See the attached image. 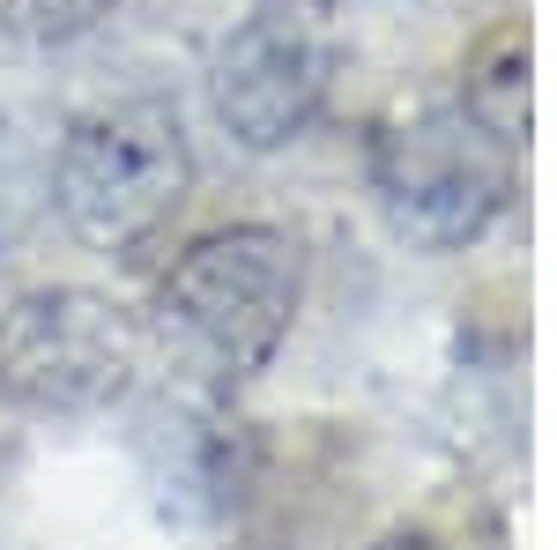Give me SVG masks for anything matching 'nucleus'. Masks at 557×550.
<instances>
[{
    "mask_svg": "<svg viewBox=\"0 0 557 550\" xmlns=\"http://www.w3.org/2000/svg\"><path fill=\"white\" fill-rule=\"evenodd\" d=\"M298 297V239H283L268 223H231V231L194 239L172 260V276L157 291V335L172 342L178 365H194L209 380H253L283 350Z\"/></svg>",
    "mask_w": 557,
    "mask_h": 550,
    "instance_id": "obj_1",
    "label": "nucleus"
},
{
    "mask_svg": "<svg viewBox=\"0 0 557 550\" xmlns=\"http://www.w3.org/2000/svg\"><path fill=\"white\" fill-rule=\"evenodd\" d=\"M186 194H194V142L178 127V112L157 97L97 105L60 134L52 209L97 254L149 246L186 209Z\"/></svg>",
    "mask_w": 557,
    "mask_h": 550,
    "instance_id": "obj_2",
    "label": "nucleus"
},
{
    "mask_svg": "<svg viewBox=\"0 0 557 550\" xmlns=\"http://www.w3.org/2000/svg\"><path fill=\"white\" fill-rule=\"evenodd\" d=\"M513 164H520L513 134L491 127L469 97H454V105H424V112L394 120L372 142V194L409 246L461 254L506 216Z\"/></svg>",
    "mask_w": 557,
    "mask_h": 550,
    "instance_id": "obj_3",
    "label": "nucleus"
},
{
    "mask_svg": "<svg viewBox=\"0 0 557 550\" xmlns=\"http://www.w3.org/2000/svg\"><path fill=\"white\" fill-rule=\"evenodd\" d=\"M149 342L127 305L83 283L23 291L0 313V394L23 417H104L141 380Z\"/></svg>",
    "mask_w": 557,
    "mask_h": 550,
    "instance_id": "obj_4",
    "label": "nucleus"
},
{
    "mask_svg": "<svg viewBox=\"0 0 557 550\" xmlns=\"http://www.w3.org/2000/svg\"><path fill=\"white\" fill-rule=\"evenodd\" d=\"M327 83H335V52L320 38V23L305 8H260L215 52L209 105L238 149H283L320 120Z\"/></svg>",
    "mask_w": 557,
    "mask_h": 550,
    "instance_id": "obj_5",
    "label": "nucleus"
},
{
    "mask_svg": "<svg viewBox=\"0 0 557 550\" xmlns=\"http://www.w3.org/2000/svg\"><path fill=\"white\" fill-rule=\"evenodd\" d=\"M120 0H0V30L15 45H75L89 38Z\"/></svg>",
    "mask_w": 557,
    "mask_h": 550,
    "instance_id": "obj_6",
    "label": "nucleus"
},
{
    "mask_svg": "<svg viewBox=\"0 0 557 550\" xmlns=\"http://www.w3.org/2000/svg\"><path fill=\"white\" fill-rule=\"evenodd\" d=\"M372 550H446L438 536H417V528H401V536H380Z\"/></svg>",
    "mask_w": 557,
    "mask_h": 550,
    "instance_id": "obj_7",
    "label": "nucleus"
}]
</instances>
